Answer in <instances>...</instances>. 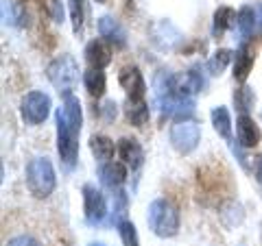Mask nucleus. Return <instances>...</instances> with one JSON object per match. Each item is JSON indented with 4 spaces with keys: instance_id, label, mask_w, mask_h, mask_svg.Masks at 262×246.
I'll use <instances>...</instances> for the list:
<instances>
[{
    "instance_id": "1",
    "label": "nucleus",
    "mask_w": 262,
    "mask_h": 246,
    "mask_svg": "<svg viewBox=\"0 0 262 246\" xmlns=\"http://www.w3.org/2000/svg\"><path fill=\"white\" fill-rule=\"evenodd\" d=\"M83 111L77 96H66L63 105L57 109V153L68 168L77 163L79 157V133Z\"/></svg>"
},
{
    "instance_id": "2",
    "label": "nucleus",
    "mask_w": 262,
    "mask_h": 246,
    "mask_svg": "<svg viewBox=\"0 0 262 246\" xmlns=\"http://www.w3.org/2000/svg\"><path fill=\"white\" fill-rule=\"evenodd\" d=\"M57 185L55 168L48 157H35L27 166V187L35 199H46L51 196Z\"/></svg>"
},
{
    "instance_id": "3",
    "label": "nucleus",
    "mask_w": 262,
    "mask_h": 246,
    "mask_svg": "<svg viewBox=\"0 0 262 246\" xmlns=\"http://www.w3.org/2000/svg\"><path fill=\"white\" fill-rule=\"evenodd\" d=\"M46 77L57 92L63 94V98H66V96L72 94V89H75L79 83V63H77L75 57L61 55L48 63Z\"/></svg>"
},
{
    "instance_id": "4",
    "label": "nucleus",
    "mask_w": 262,
    "mask_h": 246,
    "mask_svg": "<svg viewBox=\"0 0 262 246\" xmlns=\"http://www.w3.org/2000/svg\"><path fill=\"white\" fill-rule=\"evenodd\" d=\"M151 231L160 237H173L179 231V211L173 203L158 199L149 205V214H146Z\"/></svg>"
},
{
    "instance_id": "5",
    "label": "nucleus",
    "mask_w": 262,
    "mask_h": 246,
    "mask_svg": "<svg viewBox=\"0 0 262 246\" xmlns=\"http://www.w3.org/2000/svg\"><path fill=\"white\" fill-rule=\"evenodd\" d=\"M199 139H201V129L192 120H179L170 127V144H173L177 153L182 155L192 153L199 146Z\"/></svg>"
},
{
    "instance_id": "6",
    "label": "nucleus",
    "mask_w": 262,
    "mask_h": 246,
    "mask_svg": "<svg viewBox=\"0 0 262 246\" xmlns=\"http://www.w3.org/2000/svg\"><path fill=\"white\" fill-rule=\"evenodd\" d=\"M20 111L27 125H42L51 113V96L44 92H29L22 98Z\"/></svg>"
},
{
    "instance_id": "7",
    "label": "nucleus",
    "mask_w": 262,
    "mask_h": 246,
    "mask_svg": "<svg viewBox=\"0 0 262 246\" xmlns=\"http://www.w3.org/2000/svg\"><path fill=\"white\" fill-rule=\"evenodd\" d=\"M83 209L90 225L103 223L105 216H107V199H105V194L96 190L94 185H83Z\"/></svg>"
},
{
    "instance_id": "8",
    "label": "nucleus",
    "mask_w": 262,
    "mask_h": 246,
    "mask_svg": "<svg viewBox=\"0 0 262 246\" xmlns=\"http://www.w3.org/2000/svg\"><path fill=\"white\" fill-rule=\"evenodd\" d=\"M118 81H120V85L127 92L129 98H134V101H142V98H144L146 83H144L142 72L138 70L136 65H127V68H122Z\"/></svg>"
},
{
    "instance_id": "9",
    "label": "nucleus",
    "mask_w": 262,
    "mask_h": 246,
    "mask_svg": "<svg viewBox=\"0 0 262 246\" xmlns=\"http://www.w3.org/2000/svg\"><path fill=\"white\" fill-rule=\"evenodd\" d=\"M118 155H120V159L125 166H129L131 170H138L142 166V161H144V151H142V146L138 139L134 137H122L120 142H118Z\"/></svg>"
},
{
    "instance_id": "10",
    "label": "nucleus",
    "mask_w": 262,
    "mask_h": 246,
    "mask_svg": "<svg viewBox=\"0 0 262 246\" xmlns=\"http://www.w3.org/2000/svg\"><path fill=\"white\" fill-rule=\"evenodd\" d=\"M98 177H101L103 187H107V190H118V187L127 181V168H125V163L107 161L101 166V170H98Z\"/></svg>"
},
{
    "instance_id": "11",
    "label": "nucleus",
    "mask_w": 262,
    "mask_h": 246,
    "mask_svg": "<svg viewBox=\"0 0 262 246\" xmlns=\"http://www.w3.org/2000/svg\"><path fill=\"white\" fill-rule=\"evenodd\" d=\"M236 137L245 149H253L260 142V129L247 113H241L238 120H236Z\"/></svg>"
},
{
    "instance_id": "12",
    "label": "nucleus",
    "mask_w": 262,
    "mask_h": 246,
    "mask_svg": "<svg viewBox=\"0 0 262 246\" xmlns=\"http://www.w3.org/2000/svg\"><path fill=\"white\" fill-rule=\"evenodd\" d=\"M98 33H101V35L116 48L127 46V33H125V29H122V24L118 20L110 18V15H103V18L98 20Z\"/></svg>"
},
{
    "instance_id": "13",
    "label": "nucleus",
    "mask_w": 262,
    "mask_h": 246,
    "mask_svg": "<svg viewBox=\"0 0 262 246\" xmlns=\"http://www.w3.org/2000/svg\"><path fill=\"white\" fill-rule=\"evenodd\" d=\"M85 59L92 68L103 70L105 65L112 63V51L105 46V42H101V39H92V42L85 46Z\"/></svg>"
},
{
    "instance_id": "14",
    "label": "nucleus",
    "mask_w": 262,
    "mask_h": 246,
    "mask_svg": "<svg viewBox=\"0 0 262 246\" xmlns=\"http://www.w3.org/2000/svg\"><path fill=\"white\" fill-rule=\"evenodd\" d=\"M234 57H236V61H234V79L243 83V81L249 77L251 68H253V55H251V51H249V46L243 44L238 51H236Z\"/></svg>"
},
{
    "instance_id": "15",
    "label": "nucleus",
    "mask_w": 262,
    "mask_h": 246,
    "mask_svg": "<svg viewBox=\"0 0 262 246\" xmlns=\"http://www.w3.org/2000/svg\"><path fill=\"white\" fill-rule=\"evenodd\" d=\"M83 85H85L90 96L101 98L105 94V89H107V79H105V72L96 70V68H90L83 75Z\"/></svg>"
},
{
    "instance_id": "16",
    "label": "nucleus",
    "mask_w": 262,
    "mask_h": 246,
    "mask_svg": "<svg viewBox=\"0 0 262 246\" xmlns=\"http://www.w3.org/2000/svg\"><path fill=\"white\" fill-rule=\"evenodd\" d=\"M125 116L134 127H142L149 120V107H146L144 98L142 101H134V98H127L125 105Z\"/></svg>"
},
{
    "instance_id": "17",
    "label": "nucleus",
    "mask_w": 262,
    "mask_h": 246,
    "mask_svg": "<svg viewBox=\"0 0 262 246\" xmlns=\"http://www.w3.org/2000/svg\"><path fill=\"white\" fill-rule=\"evenodd\" d=\"M90 149H92L94 157L98 161L107 163L114 157V151H116V146H114V142H112L107 135H92V137H90Z\"/></svg>"
},
{
    "instance_id": "18",
    "label": "nucleus",
    "mask_w": 262,
    "mask_h": 246,
    "mask_svg": "<svg viewBox=\"0 0 262 246\" xmlns=\"http://www.w3.org/2000/svg\"><path fill=\"white\" fill-rule=\"evenodd\" d=\"M234 20H236V13H234L232 7H219V9L214 11V24H212V33H214L216 37H221L234 24Z\"/></svg>"
},
{
    "instance_id": "19",
    "label": "nucleus",
    "mask_w": 262,
    "mask_h": 246,
    "mask_svg": "<svg viewBox=\"0 0 262 246\" xmlns=\"http://www.w3.org/2000/svg\"><path fill=\"white\" fill-rule=\"evenodd\" d=\"M212 125H214V131L221 137H225V139L232 137V118H229V111L225 107L212 109Z\"/></svg>"
},
{
    "instance_id": "20",
    "label": "nucleus",
    "mask_w": 262,
    "mask_h": 246,
    "mask_svg": "<svg viewBox=\"0 0 262 246\" xmlns=\"http://www.w3.org/2000/svg\"><path fill=\"white\" fill-rule=\"evenodd\" d=\"M258 15L256 11L251 9V7H243V9L236 13V27H238V31L243 33V37H251L253 35V29L258 27Z\"/></svg>"
},
{
    "instance_id": "21",
    "label": "nucleus",
    "mask_w": 262,
    "mask_h": 246,
    "mask_svg": "<svg viewBox=\"0 0 262 246\" xmlns=\"http://www.w3.org/2000/svg\"><path fill=\"white\" fill-rule=\"evenodd\" d=\"M232 51H227V48H221V51H216L214 55L210 57V61H208V70H210V75H221L225 68H227V63L232 61Z\"/></svg>"
},
{
    "instance_id": "22",
    "label": "nucleus",
    "mask_w": 262,
    "mask_h": 246,
    "mask_svg": "<svg viewBox=\"0 0 262 246\" xmlns=\"http://www.w3.org/2000/svg\"><path fill=\"white\" fill-rule=\"evenodd\" d=\"M118 233H120V240L125 246H140V240H138V231H136V225L129 223V220H120L118 223Z\"/></svg>"
},
{
    "instance_id": "23",
    "label": "nucleus",
    "mask_w": 262,
    "mask_h": 246,
    "mask_svg": "<svg viewBox=\"0 0 262 246\" xmlns=\"http://www.w3.org/2000/svg\"><path fill=\"white\" fill-rule=\"evenodd\" d=\"M70 18H72V29L79 33L83 29V18H85V0H70Z\"/></svg>"
},
{
    "instance_id": "24",
    "label": "nucleus",
    "mask_w": 262,
    "mask_h": 246,
    "mask_svg": "<svg viewBox=\"0 0 262 246\" xmlns=\"http://www.w3.org/2000/svg\"><path fill=\"white\" fill-rule=\"evenodd\" d=\"M234 103H236V107L241 109V113H247V109L253 105V94H251V89H249V87L236 89V92H234Z\"/></svg>"
},
{
    "instance_id": "25",
    "label": "nucleus",
    "mask_w": 262,
    "mask_h": 246,
    "mask_svg": "<svg viewBox=\"0 0 262 246\" xmlns=\"http://www.w3.org/2000/svg\"><path fill=\"white\" fill-rule=\"evenodd\" d=\"M5 246H42L35 237H31V235H18V237H13V240H9Z\"/></svg>"
},
{
    "instance_id": "26",
    "label": "nucleus",
    "mask_w": 262,
    "mask_h": 246,
    "mask_svg": "<svg viewBox=\"0 0 262 246\" xmlns=\"http://www.w3.org/2000/svg\"><path fill=\"white\" fill-rule=\"evenodd\" d=\"M51 13H53L55 22H63V7H61L59 0H53L51 3Z\"/></svg>"
},
{
    "instance_id": "27",
    "label": "nucleus",
    "mask_w": 262,
    "mask_h": 246,
    "mask_svg": "<svg viewBox=\"0 0 262 246\" xmlns=\"http://www.w3.org/2000/svg\"><path fill=\"white\" fill-rule=\"evenodd\" d=\"M103 111H105V118H107V120H114V118H116V103H114V101L105 103Z\"/></svg>"
},
{
    "instance_id": "28",
    "label": "nucleus",
    "mask_w": 262,
    "mask_h": 246,
    "mask_svg": "<svg viewBox=\"0 0 262 246\" xmlns=\"http://www.w3.org/2000/svg\"><path fill=\"white\" fill-rule=\"evenodd\" d=\"M256 179L262 183V157H258V161H256Z\"/></svg>"
},
{
    "instance_id": "29",
    "label": "nucleus",
    "mask_w": 262,
    "mask_h": 246,
    "mask_svg": "<svg viewBox=\"0 0 262 246\" xmlns=\"http://www.w3.org/2000/svg\"><path fill=\"white\" fill-rule=\"evenodd\" d=\"M256 15H258V29H260V33H262V3L256 7Z\"/></svg>"
},
{
    "instance_id": "30",
    "label": "nucleus",
    "mask_w": 262,
    "mask_h": 246,
    "mask_svg": "<svg viewBox=\"0 0 262 246\" xmlns=\"http://www.w3.org/2000/svg\"><path fill=\"white\" fill-rule=\"evenodd\" d=\"M90 246H103V244H101V242H96V244H90Z\"/></svg>"
},
{
    "instance_id": "31",
    "label": "nucleus",
    "mask_w": 262,
    "mask_h": 246,
    "mask_svg": "<svg viewBox=\"0 0 262 246\" xmlns=\"http://www.w3.org/2000/svg\"><path fill=\"white\" fill-rule=\"evenodd\" d=\"M96 3H103V0H96Z\"/></svg>"
}]
</instances>
